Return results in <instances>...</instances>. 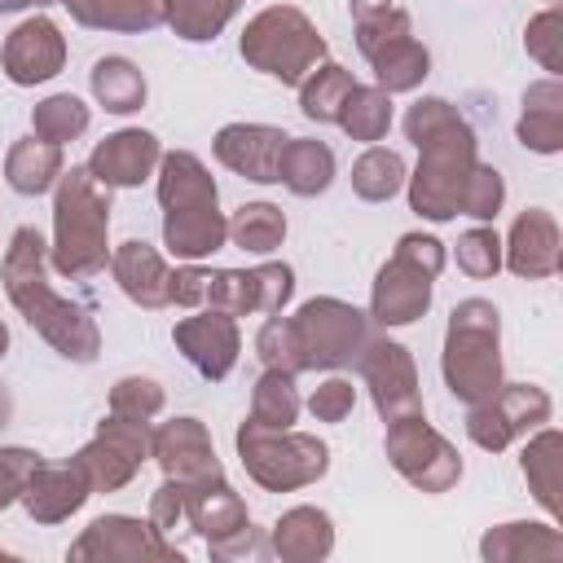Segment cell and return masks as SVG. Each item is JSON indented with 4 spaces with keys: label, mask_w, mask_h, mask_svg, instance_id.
<instances>
[{
    "label": "cell",
    "mask_w": 563,
    "mask_h": 563,
    "mask_svg": "<svg viewBox=\"0 0 563 563\" xmlns=\"http://www.w3.org/2000/svg\"><path fill=\"white\" fill-rule=\"evenodd\" d=\"M172 343L207 383H220L238 365L242 330H238V317H229L220 308H194L189 317H180L172 325Z\"/></svg>",
    "instance_id": "cell-16"
},
{
    "label": "cell",
    "mask_w": 563,
    "mask_h": 563,
    "mask_svg": "<svg viewBox=\"0 0 563 563\" xmlns=\"http://www.w3.org/2000/svg\"><path fill=\"white\" fill-rule=\"evenodd\" d=\"M334 123H339L352 141L378 145V141L391 132V97H387L378 84H352V92L343 97Z\"/></svg>",
    "instance_id": "cell-34"
},
{
    "label": "cell",
    "mask_w": 563,
    "mask_h": 563,
    "mask_svg": "<svg viewBox=\"0 0 563 563\" xmlns=\"http://www.w3.org/2000/svg\"><path fill=\"white\" fill-rule=\"evenodd\" d=\"M88 84H92V97L106 114H136L150 97V84H145L141 66L132 57H119V53L97 57L92 70H88Z\"/></svg>",
    "instance_id": "cell-30"
},
{
    "label": "cell",
    "mask_w": 563,
    "mask_h": 563,
    "mask_svg": "<svg viewBox=\"0 0 563 563\" xmlns=\"http://www.w3.org/2000/svg\"><path fill=\"white\" fill-rule=\"evenodd\" d=\"M229 242L251 255H273L286 242V211L277 202H242L229 216Z\"/></svg>",
    "instance_id": "cell-37"
},
{
    "label": "cell",
    "mask_w": 563,
    "mask_h": 563,
    "mask_svg": "<svg viewBox=\"0 0 563 563\" xmlns=\"http://www.w3.org/2000/svg\"><path fill=\"white\" fill-rule=\"evenodd\" d=\"M255 356H260L264 369H282V374H295V378L303 374V369H299V356H295V339H290L286 312L264 317V325H260V334H255Z\"/></svg>",
    "instance_id": "cell-46"
},
{
    "label": "cell",
    "mask_w": 563,
    "mask_h": 563,
    "mask_svg": "<svg viewBox=\"0 0 563 563\" xmlns=\"http://www.w3.org/2000/svg\"><path fill=\"white\" fill-rule=\"evenodd\" d=\"M185 523L202 537L211 559H260L268 550L264 532L251 523L242 493L224 475L185 484Z\"/></svg>",
    "instance_id": "cell-10"
},
{
    "label": "cell",
    "mask_w": 563,
    "mask_h": 563,
    "mask_svg": "<svg viewBox=\"0 0 563 563\" xmlns=\"http://www.w3.org/2000/svg\"><path fill=\"white\" fill-rule=\"evenodd\" d=\"M110 277L119 282V290L136 303V308H172L167 303V282H172V268H167V260L150 246V242H141V238H128V242H119L114 251H110Z\"/></svg>",
    "instance_id": "cell-23"
},
{
    "label": "cell",
    "mask_w": 563,
    "mask_h": 563,
    "mask_svg": "<svg viewBox=\"0 0 563 563\" xmlns=\"http://www.w3.org/2000/svg\"><path fill=\"white\" fill-rule=\"evenodd\" d=\"M295 295V268L282 260H264L255 268H207L202 308H220L229 317H273L286 312Z\"/></svg>",
    "instance_id": "cell-13"
},
{
    "label": "cell",
    "mask_w": 563,
    "mask_h": 563,
    "mask_svg": "<svg viewBox=\"0 0 563 563\" xmlns=\"http://www.w3.org/2000/svg\"><path fill=\"white\" fill-rule=\"evenodd\" d=\"M559 457H563V435L550 422L537 427L519 453V471L528 479V493L537 497V506L545 515H559Z\"/></svg>",
    "instance_id": "cell-31"
},
{
    "label": "cell",
    "mask_w": 563,
    "mask_h": 563,
    "mask_svg": "<svg viewBox=\"0 0 563 563\" xmlns=\"http://www.w3.org/2000/svg\"><path fill=\"white\" fill-rule=\"evenodd\" d=\"M352 70H343L339 62H321V66H312L308 70V79L299 84V114L308 119V123H334L339 119V106H343V97L352 92Z\"/></svg>",
    "instance_id": "cell-39"
},
{
    "label": "cell",
    "mask_w": 563,
    "mask_h": 563,
    "mask_svg": "<svg viewBox=\"0 0 563 563\" xmlns=\"http://www.w3.org/2000/svg\"><path fill=\"white\" fill-rule=\"evenodd\" d=\"M405 158L400 150H387V145H365V154L352 163V194L361 202H391L400 189H405Z\"/></svg>",
    "instance_id": "cell-36"
},
{
    "label": "cell",
    "mask_w": 563,
    "mask_h": 563,
    "mask_svg": "<svg viewBox=\"0 0 563 563\" xmlns=\"http://www.w3.org/2000/svg\"><path fill=\"white\" fill-rule=\"evenodd\" d=\"M150 523H154L172 545H180V532H189V523H185V484L163 479V484L154 488V497H150Z\"/></svg>",
    "instance_id": "cell-49"
},
{
    "label": "cell",
    "mask_w": 563,
    "mask_h": 563,
    "mask_svg": "<svg viewBox=\"0 0 563 563\" xmlns=\"http://www.w3.org/2000/svg\"><path fill=\"white\" fill-rule=\"evenodd\" d=\"M158 158H163V145L150 128H119L92 145L88 172L106 189H136L158 172Z\"/></svg>",
    "instance_id": "cell-20"
},
{
    "label": "cell",
    "mask_w": 563,
    "mask_h": 563,
    "mask_svg": "<svg viewBox=\"0 0 563 563\" xmlns=\"http://www.w3.org/2000/svg\"><path fill=\"white\" fill-rule=\"evenodd\" d=\"M277 185H286L295 198H317L334 185V150L317 136H286L277 158Z\"/></svg>",
    "instance_id": "cell-28"
},
{
    "label": "cell",
    "mask_w": 563,
    "mask_h": 563,
    "mask_svg": "<svg viewBox=\"0 0 563 563\" xmlns=\"http://www.w3.org/2000/svg\"><path fill=\"white\" fill-rule=\"evenodd\" d=\"M369 70H374V84H378L387 97H396V92H413V88H422V79L431 75V53H427L422 40L405 35V40L387 44V48L369 62Z\"/></svg>",
    "instance_id": "cell-35"
},
{
    "label": "cell",
    "mask_w": 563,
    "mask_h": 563,
    "mask_svg": "<svg viewBox=\"0 0 563 563\" xmlns=\"http://www.w3.org/2000/svg\"><path fill=\"white\" fill-rule=\"evenodd\" d=\"M70 462L79 466V475L88 479L92 493H119V488H128V484L136 479V471H141L128 453H119V449H114L110 440H101V435H92Z\"/></svg>",
    "instance_id": "cell-41"
},
{
    "label": "cell",
    "mask_w": 563,
    "mask_h": 563,
    "mask_svg": "<svg viewBox=\"0 0 563 563\" xmlns=\"http://www.w3.org/2000/svg\"><path fill=\"white\" fill-rule=\"evenodd\" d=\"M268 550L282 563H321L334 554V519L321 506H290L273 523Z\"/></svg>",
    "instance_id": "cell-24"
},
{
    "label": "cell",
    "mask_w": 563,
    "mask_h": 563,
    "mask_svg": "<svg viewBox=\"0 0 563 563\" xmlns=\"http://www.w3.org/2000/svg\"><path fill=\"white\" fill-rule=\"evenodd\" d=\"M40 462L44 457L26 444H0V510H9L22 497V488H26V479Z\"/></svg>",
    "instance_id": "cell-50"
},
{
    "label": "cell",
    "mask_w": 563,
    "mask_h": 563,
    "mask_svg": "<svg viewBox=\"0 0 563 563\" xmlns=\"http://www.w3.org/2000/svg\"><path fill=\"white\" fill-rule=\"evenodd\" d=\"M501 207H506V176L493 163H475L466 176V189H462V216L493 224L501 216Z\"/></svg>",
    "instance_id": "cell-44"
},
{
    "label": "cell",
    "mask_w": 563,
    "mask_h": 563,
    "mask_svg": "<svg viewBox=\"0 0 563 563\" xmlns=\"http://www.w3.org/2000/svg\"><path fill=\"white\" fill-rule=\"evenodd\" d=\"M383 453L391 462V471L413 484L418 493H449L457 479H462V453L453 449L449 435H440L427 413H405V418H391L387 422V435H383Z\"/></svg>",
    "instance_id": "cell-11"
},
{
    "label": "cell",
    "mask_w": 563,
    "mask_h": 563,
    "mask_svg": "<svg viewBox=\"0 0 563 563\" xmlns=\"http://www.w3.org/2000/svg\"><path fill=\"white\" fill-rule=\"evenodd\" d=\"M523 48L541 70H550V75L563 70V13H559V4H545L537 18H528Z\"/></svg>",
    "instance_id": "cell-45"
},
{
    "label": "cell",
    "mask_w": 563,
    "mask_h": 563,
    "mask_svg": "<svg viewBox=\"0 0 563 563\" xmlns=\"http://www.w3.org/2000/svg\"><path fill=\"white\" fill-rule=\"evenodd\" d=\"M440 374L453 400H462L466 409L488 400L501 383V312L497 303L471 295L462 303H453L449 312V330H444V352H440Z\"/></svg>",
    "instance_id": "cell-4"
},
{
    "label": "cell",
    "mask_w": 563,
    "mask_h": 563,
    "mask_svg": "<svg viewBox=\"0 0 563 563\" xmlns=\"http://www.w3.org/2000/svg\"><path fill=\"white\" fill-rule=\"evenodd\" d=\"M88 128H92V106L79 101L75 92H53V97L35 101V110H31V132H35L40 141L62 145V150H66L70 141H79Z\"/></svg>",
    "instance_id": "cell-38"
},
{
    "label": "cell",
    "mask_w": 563,
    "mask_h": 563,
    "mask_svg": "<svg viewBox=\"0 0 563 563\" xmlns=\"http://www.w3.org/2000/svg\"><path fill=\"white\" fill-rule=\"evenodd\" d=\"M167 405V391L158 378L150 374H123L114 378L110 387V413H123V418H141V422H154Z\"/></svg>",
    "instance_id": "cell-42"
},
{
    "label": "cell",
    "mask_w": 563,
    "mask_h": 563,
    "mask_svg": "<svg viewBox=\"0 0 563 563\" xmlns=\"http://www.w3.org/2000/svg\"><path fill=\"white\" fill-rule=\"evenodd\" d=\"M238 53L251 70L286 84V88H299L308 79V70L325 62V35L299 4H268L242 26Z\"/></svg>",
    "instance_id": "cell-5"
},
{
    "label": "cell",
    "mask_w": 563,
    "mask_h": 563,
    "mask_svg": "<svg viewBox=\"0 0 563 563\" xmlns=\"http://www.w3.org/2000/svg\"><path fill=\"white\" fill-rule=\"evenodd\" d=\"M158 207H163V246L185 260H211L229 242V216L220 211V189L207 163L194 150H172L158 158Z\"/></svg>",
    "instance_id": "cell-2"
},
{
    "label": "cell",
    "mask_w": 563,
    "mask_h": 563,
    "mask_svg": "<svg viewBox=\"0 0 563 563\" xmlns=\"http://www.w3.org/2000/svg\"><path fill=\"white\" fill-rule=\"evenodd\" d=\"M356 369H361V383L369 387V400L383 422L422 413V383H418V365L405 343H396L387 334H378V339L369 334L356 356Z\"/></svg>",
    "instance_id": "cell-15"
},
{
    "label": "cell",
    "mask_w": 563,
    "mask_h": 563,
    "mask_svg": "<svg viewBox=\"0 0 563 563\" xmlns=\"http://www.w3.org/2000/svg\"><path fill=\"white\" fill-rule=\"evenodd\" d=\"M66 172V158H62V145L53 141H40L35 132L31 136H18L4 154V180L13 194L22 198H40L57 185V176Z\"/></svg>",
    "instance_id": "cell-27"
},
{
    "label": "cell",
    "mask_w": 563,
    "mask_h": 563,
    "mask_svg": "<svg viewBox=\"0 0 563 563\" xmlns=\"http://www.w3.org/2000/svg\"><path fill=\"white\" fill-rule=\"evenodd\" d=\"M479 559H488V563H550V559H563V532L554 523H532V519L497 523L479 537Z\"/></svg>",
    "instance_id": "cell-25"
},
{
    "label": "cell",
    "mask_w": 563,
    "mask_h": 563,
    "mask_svg": "<svg viewBox=\"0 0 563 563\" xmlns=\"http://www.w3.org/2000/svg\"><path fill=\"white\" fill-rule=\"evenodd\" d=\"M444 264H449V251L440 238L400 233L391 260L374 273L369 321H378L383 330H396V325H413L418 317H427L431 290H435V277L444 273Z\"/></svg>",
    "instance_id": "cell-6"
},
{
    "label": "cell",
    "mask_w": 563,
    "mask_h": 563,
    "mask_svg": "<svg viewBox=\"0 0 563 563\" xmlns=\"http://www.w3.org/2000/svg\"><path fill=\"white\" fill-rule=\"evenodd\" d=\"M66 559L75 563H141V559H163V563H180L185 550L172 545L150 519L136 515H97L66 550Z\"/></svg>",
    "instance_id": "cell-14"
},
{
    "label": "cell",
    "mask_w": 563,
    "mask_h": 563,
    "mask_svg": "<svg viewBox=\"0 0 563 563\" xmlns=\"http://www.w3.org/2000/svg\"><path fill=\"white\" fill-rule=\"evenodd\" d=\"M66 66V35L53 18L44 13H31L22 18L9 35H4V48H0V70L9 84L18 88H35V84H48L57 79Z\"/></svg>",
    "instance_id": "cell-17"
},
{
    "label": "cell",
    "mask_w": 563,
    "mask_h": 563,
    "mask_svg": "<svg viewBox=\"0 0 563 563\" xmlns=\"http://www.w3.org/2000/svg\"><path fill=\"white\" fill-rule=\"evenodd\" d=\"M286 132L273 123H224L211 141V154L224 172L255 180V185H277V158H282Z\"/></svg>",
    "instance_id": "cell-21"
},
{
    "label": "cell",
    "mask_w": 563,
    "mask_h": 563,
    "mask_svg": "<svg viewBox=\"0 0 563 563\" xmlns=\"http://www.w3.org/2000/svg\"><path fill=\"white\" fill-rule=\"evenodd\" d=\"M150 457L158 462L163 479H176V484H202V479L224 475V466L216 457V444H211V431L198 418H167V422H158Z\"/></svg>",
    "instance_id": "cell-18"
},
{
    "label": "cell",
    "mask_w": 563,
    "mask_h": 563,
    "mask_svg": "<svg viewBox=\"0 0 563 563\" xmlns=\"http://www.w3.org/2000/svg\"><path fill=\"white\" fill-rule=\"evenodd\" d=\"M286 321H290V339H295V356L303 374L352 365L369 339V312L334 295H317L299 303V312H290Z\"/></svg>",
    "instance_id": "cell-9"
},
{
    "label": "cell",
    "mask_w": 563,
    "mask_h": 563,
    "mask_svg": "<svg viewBox=\"0 0 563 563\" xmlns=\"http://www.w3.org/2000/svg\"><path fill=\"white\" fill-rule=\"evenodd\" d=\"M453 260H457V268H462L466 277H475V282L497 277V273H501V233H497L493 224L466 229V233L457 238V246H453Z\"/></svg>",
    "instance_id": "cell-43"
},
{
    "label": "cell",
    "mask_w": 563,
    "mask_h": 563,
    "mask_svg": "<svg viewBox=\"0 0 563 563\" xmlns=\"http://www.w3.org/2000/svg\"><path fill=\"white\" fill-rule=\"evenodd\" d=\"M303 400H299V387H295V374H282V369H264L251 387V413L246 422L255 427H295Z\"/></svg>",
    "instance_id": "cell-40"
},
{
    "label": "cell",
    "mask_w": 563,
    "mask_h": 563,
    "mask_svg": "<svg viewBox=\"0 0 563 563\" xmlns=\"http://www.w3.org/2000/svg\"><path fill=\"white\" fill-rule=\"evenodd\" d=\"M242 4L246 0H163V26L189 44H207L242 13Z\"/></svg>",
    "instance_id": "cell-33"
},
{
    "label": "cell",
    "mask_w": 563,
    "mask_h": 563,
    "mask_svg": "<svg viewBox=\"0 0 563 563\" xmlns=\"http://www.w3.org/2000/svg\"><path fill=\"white\" fill-rule=\"evenodd\" d=\"M88 497H92V488L75 462H40L18 501L35 523H66L70 515L84 510Z\"/></svg>",
    "instance_id": "cell-22"
},
{
    "label": "cell",
    "mask_w": 563,
    "mask_h": 563,
    "mask_svg": "<svg viewBox=\"0 0 563 563\" xmlns=\"http://www.w3.org/2000/svg\"><path fill=\"white\" fill-rule=\"evenodd\" d=\"M0 559H13V554H9V550H0Z\"/></svg>",
    "instance_id": "cell-54"
},
{
    "label": "cell",
    "mask_w": 563,
    "mask_h": 563,
    "mask_svg": "<svg viewBox=\"0 0 563 563\" xmlns=\"http://www.w3.org/2000/svg\"><path fill=\"white\" fill-rule=\"evenodd\" d=\"M515 136L532 154L563 150V84H559V75H545L523 88V110H519Z\"/></svg>",
    "instance_id": "cell-26"
},
{
    "label": "cell",
    "mask_w": 563,
    "mask_h": 563,
    "mask_svg": "<svg viewBox=\"0 0 563 563\" xmlns=\"http://www.w3.org/2000/svg\"><path fill=\"white\" fill-rule=\"evenodd\" d=\"M44 4H57V0H0V13H22V9H44Z\"/></svg>",
    "instance_id": "cell-51"
},
{
    "label": "cell",
    "mask_w": 563,
    "mask_h": 563,
    "mask_svg": "<svg viewBox=\"0 0 563 563\" xmlns=\"http://www.w3.org/2000/svg\"><path fill=\"white\" fill-rule=\"evenodd\" d=\"M550 4H559V0H550Z\"/></svg>",
    "instance_id": "cell-55"
},
{
    "label": "cell",
    "mask_w": 563,
    "mask_h": 563,
    "mask_svg": "<svg viewBox=\"0 0 563 563\" xmlns=\"http://www.w3.org/2000/svg\"><path fill=\"white\" fill-rule=\"evenodd\" d=\"M554 418V400L537 383H501L488 400L466 409V435L484 453H501Z\"/></svg>",
    "instance_id": "cell-12"
},
{
    "label": "cell",
    "mask_w": 563,
    "mask_h": 563,
    "mask_svg": "<svg viewBox=\"0 0 563 563\" xmlns=\"http://www.w3.org/2000/svg\"><path fill=\"white\" fill-rule=\"evenodd\" d=\"M70 22L88 31H119V35H145L163 26V0H57Z\"/></svg>",
    "instance_id": "cell-29"
},
{
    "label": "cell",
    "mask_w": 563,
    "mask_h": 563,
    "mask_svg": "<svg viewBox=\"0 0 563 563\" xmlns=\"http://www.w3.org/2000/svg\"><path fill=\"white\" fill-rule=\"evenodd\" d=\"M352 409H356V387H352V378H343V374L321 378V383L312 387V396H308V413H312L317 422H343Z\"/></svg>",
    "instance_id": "cell-48"
},
{
    "label": "cell",
    "mask_w": 563,
    "mask_h": 563,
    "mask_svg": "<svg viewBox=\"0 0 563 563\" xmlns=\"http://www.w3.org/2000/svg\"><path fill=\"white\" fill-rule=\"evenodd\" d=\"M97 435L110 440L119 453H128L136 466L150 462V444H154V422H141V418H123V413H106L97 422Z\"/></svg>",
    "instance_id": "cell-47"
},
{
    "label": "cell",
    "mask_w": 563,
    "mask_h": 563,
    "mask_svg": "<svg viewBox=\"0 0 563 563\" xmlns=\"http://www.w3.org/2000/svg\"><path fill=\"white\" fill-rule=\"evenodd\" d=\"M479 163V141L471 123L462 119L449 132H435L418 145V167L405 176L409 211H418L431 224H449L462 216V189L471 167Z\"/></svg>",
    "instance_id": "cell-7"
},
{
    "label": "cell",
    "mask_w": 563,
    "mask_h": 563,
    "mask_svg": "<svg viewBox=\"0 0 563 563\" xmlns=\"http://www.w3.org/2000/svg\"><path fill=\"white\" fill-rule=\"evenodd\" d=\"M0 282H4V295L9 303L22 312V321L66 361L75 365H92L101 356V325L97 317L57 295L53 282H48V242L40 238V229L22 224L13 229L9 246H4V260H0Z\"/></svg>",
    "instance_id": "cell-1"
},
{
    "label": "cell",
    "mask_w": 563,
    "mask_h": 563,
    "mask_svg": "<svg viewBox=\"0 0 563 563\" xmlns=\"http://www.w3.org/2000/svg\"><path fill=\"white\" fill-rule=\"evenodd\" d=\"M110 189L88 172V163H79L53 185L48 264L66 282H88L110 264Z\"/></svg>",
    "instance_id": "cell-3"
},
{
    "label": "cell",
    "mask_w": 563,
    "mask_h": 563,
    "mask_svg": "<svg viewBox=\"0 0 563 563\" xmlns=\"http://www.w3.org/2000/svg\"><path fill=\"white\" fill-rule=\"evenodd\" d=\"M347 9H352V26H356V48L365 62H374L387 44L413 35V18L391 0H347Z\"/></svg>",
    "instance_id": "cell-32"
},
{
    "label": "cell",
    "mask_w": 563,
    "mask_h": 563,
    "mask_svg": "<svg viewBox=\"0 0 563 563\" xmlns=\"http://www.w3.org/2000/svg\"><path fill=\"white\" fill-rule=\"evenodd\" d=\"M233 444H238L246 475L264 493H299L330 471V444L317 440L312 431H295V427L277 431V427L242 422Z\"/></svg>",
    "instance_id": "cell-8"
},
{
    "label": "cell",
    "mask_w": 563,
    "mask_h": 563,
    "mask_svg": "<svg viewBox=\"0 0 563 563\" xmlns=\"http://www.w3.org/2000/svg\"><path fill=\"white\" fill-rule=\"evenodd\" d=\"M563 264V233L559 220L545 207H528L515 216L506 242H501V268H510L523 282H545Z\"/></svg>",
    "instance_id": "cell-19"
},
{
    "label": "cell",
    "mask_w": 563,
    "mask_h": 563,
    "mask_svg": "<svg viewBox=\"0 0 563 563\" xmlns=\"http://www.w3.org/2000/svg\"><path fill=\"white\" fill-rule=\"evenodd\" d=\"M9 413H13V400H9V391H4V387H0V427H4V422H9Z\"/></svg>",
    "instance_id": "cell-52"
},
{
    "label": "cell",
    "mask_w": 563,
    "mask_h": 563,
    "mask_svg": "<svg viewBox=\"0 0 563 563\" xmlns=\"http://www.w3.org/2000/svg\"><path fill=\"white\" fill-rule=\"evenodd\" d=\"M4 352H9V325L0 321V361H4Z\"/></svg>",
    "instance_id": "cell-53"
}]
</instances>
